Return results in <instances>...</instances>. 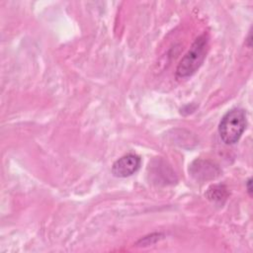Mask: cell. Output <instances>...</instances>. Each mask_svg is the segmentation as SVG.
Segmentation results:
<instances>
[{
    "label": "cell",
    "mask_w": 253,
    "mask_h": 253,
    "mask_svg": "<svg viewBox=\"0 0 253 253\" xmlns=\"http://www.w3.org/2000/svg\"><path fill=\"white\" fill-rule=\"evenodd\" d=\"M209 49V37L206 34L198 37L189 51L183 56L176 70L177 78L192 76L203 64Z\"/></svg>",
    "instance_id": "1"
},
{
    "label": "cell",
    "mask_w": 253,
    "mask_h": 253,
    "mask_svg": "<svg viewBox=\"0 0 253 253\" xmlns=\"http://www.w3.org/2000/svg\"><path fill=\"white\" fill-rule=\"evenodd\" d=\"M246 126V112L243 109L234 108L222 117L218 126L219 136L225 144H234L240 139Z\"/></svg>",
    "instance_id": "2"
},
{
    "label": "cell",
    "mask_w": 253,
    "mask_h": 253,
    "mask_svg": "<svg viewBox=\"0 0 253 253\" xmlns=\"http://www.w3.org/2000/svg\"><path fill=\"white\" fill-rule=\"evenodd\" d=\"M141 165V159L138 155L128 153L122 156L114 162L112 166V173L119 178H126L131 176L138 171Z\"/></svg>",
    "instance_id": "3"
},
{
    "label": "cell",
    "mask_w": 253,
    "mask_h": 253,
    "mask_svg": "<svg viewBox=\"0 0 253 253\" xmlns=\"http://www.w3.org/2000/svg\"><path fill=\"white\" fill-rule=\"evenodd\" d=\"M189 172L196 180L199 181L214 179L220 173L219 169L213 163L208 160L201 159H197L192 163V165L189 168Z\"/></svg>",
    "instance_id": "4"
},
{
    "label": "cell",
    "mask_w": 253,
    "mask_h": 253,
    "mask_svg": "<svg viewBox=\"0 0 253 253\" xmlns=\"http://www.w3.org/2000/svg\"><path fill=\"white\" fill-rule=\"evenodd\" d=\"M207 197L209 200L216 203L221 202V200H225L227 197L226 188L223 185H214L209 188Z\"/></svg>",
    "instance_id": "5"
},
{
    "label": "cell",
    "mask_w": 253,
    "mask_h": 253,
    "mask_svg": "<svg viewBox=\"0 0 253 253\" xmlns=\"http://www.w3.org/2000/svg\"><path fill=\"white\" fill-rule=\"evenodd\" d=\"M251 184H252V180L251 178H249L246 182V189H247V193L250 197H252V187H251Z\"/></svg>",
    "instance_id": "6"
}]
</instances>
